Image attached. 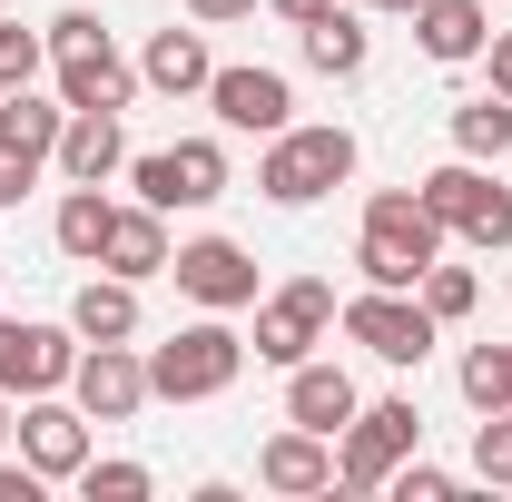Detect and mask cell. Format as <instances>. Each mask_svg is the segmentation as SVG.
<instances>
[{
	"label": "cell",
	"mask_w": 512,
	"mask_h": 502,
	"mask_svg": "<svg viewBox=\"0 0 512 502\" xmlns=\"http://www.w3.org/2000/svg\"><path fill=\"white\" fill-rule=\"evenodd\" d=\"M128 188L148 197L158 217H178V207H217V197H227V148H217V138L138 148V158H128Z\"/></svg>",
	"instance_id": "obj_9"
},
{
	"label": "cell",
	"mask_w": 512,
	"mask_h": 502,
	"mask_svg": "<svg viewBox=\"0 0 512 502\" xmlns=\"http://www.w3.org/2000/svg\"><path fill=\"white\" fill-rule=\"evenodd\" d=\"M138 79H148V89H168V99H207V79H217V60H207V30H148Z\"/></svg>",
	"instance_id": "obj_21"
},
{
	"label": "cell",
	"mask_w": 512,
	"mask_h": 502,
	"mask_svg": "<svg viewBox=\"0 0 512 502\" xmlns=\"http://www.w3.org/2000/svg\"><path fill=\"white\" fill-rule=\"evenodd\" d=\"M296 50H306V69H325V79H365L375 30H365V10H355V0H335L325 20H306V30H296Z\"/></svg>",
	"instance_id": "obj_19"
},
{
	"label": "cell",
	"mask_w": 512,
	"mask_h": 502,
	"mask_svg": "<svg viewBox=\"0 0 512 502\" xmlns=\"http://www.w3.org/2000/svg\"><path fill=\"white\" fill-rule=\"evenodd\" d=\"M0 502H40V463H30V453H20V463L0 453Z\"/></svg>",
	"instance_id": "obj_33"
},
{
	"label": "cell",
	"mask_w": 512,
	"mask_h": 502,
	"mask_svg": "<svg viewBox=\"0 0 512 502\" xmlns=\"http://www.w3.org/2000/svg\"><path fill=\"white\" fill-rule=\"evenodd\" d=\"M69 325H79V345H128V335H138V286L99 266V276L69 296Z\"/></svg>",
	"instance_id": "obj_23"
},
{
	"label": "cell",
	"mask_w": 512,
	"mask_h": 502,
	"mask_svg": "<svg viewBox=\"0 0 512 502\" xmlns=\"http://www.w3.org/2000/svg\"><path fill=\"white\" fill-rule=\"evenodd\" d=\"M453 384H463V404H473V414H503V404H512V345H463Z\"/></svg>",
	"instance_id": "obj_26"
},
{
	"label": "cell",
	"mask_w": 512,
	"mask_h": 502,
	"mask_svg": "<svg viewBox=\"0 0 512 502\" xmlns=\"http://www.w3.org/2000/svg\"><path fill=\"white\" fill-rule=\"evenodd\" d=\"M40 60H50V40H40V30H20V20H0V89H30Z\"/></svg>",
	"instance_id": "obj_30"
},
{
	"label": "cell",
	"mask_w": 512,
	"mask_h": 502,
	"mask_svg": "<svg viewBox=\"0 0 512 502\" xmlns=\"http://www.w3.org/2000/svg\"><path fill=\"white\" fill-rule=\"evenodd\" d=\"M483 69H493V89L512 99V30H493V40H483Z\"/></svg>",
	"instance_id": "obj_35"
},
{
	"label": "cell",
	"mask_w": 512,
	"mask_h": 502,
	"mask_svg": "<svg viewBox=\"0 0 512 502\" xmlns=\"http://www.w3.org/2000/svg\"><path fill=\"white\" fill-rule=\"evenodd\" d=\"M355 178V128H335V119H316V128H276L266 138V158H256V188L276 197V207H316V197H335Z\"/></svg>",
	"instance_id": "obj_3"
},
{
	"label": "cell",
	"mask_w": 512,
	"mask_h": 502,
	"mask_svg": "<svg viewBox=\"0 0 512 502\" xmlns=\"http://www.w3.org/2000/svg\"><path fill=\"white\" fill-rule=\"evenodd\" d=\"M10 443L40 463V483H79V463H89V414H79L69 394H30L20 424H10Z\"/></svg>",
	"instance_id": "obj_14"
},
{
	"label": "cell",
	"mask_w": 512,
	"mask_h": 502,
	"mask_svg": "<svg viewBox=\"0 0 512 502\" xmlns=\"http://www.w3.org/2000/svg\"><path fill=\"white\" fill-rule=\"evenodd\" d=\"M355 10H394V20H414V10H424V0H355Z\"/></svg>",
	"instance_id": "obj_37"
},
{
	"label": "cell",
	"mask_w": 512,
	"mask_h": 502,
	"mask_svg": "<svg viewBox=\"0 0 512 502\" xmlns=\"http://www.w3.org/2000/svg\"><path fill=\"white\" fill-rule=\"evenodd\" d=\"M79 493L89 502H148L158 473H148V463H99V453H89V463H79Z\"/></svg>",
	"instance_id": "obj_28"
},
{
	"label": "cell",
	"mask_w": 512,
	"mask_h": 502,
	"mask_svg": "<svg viewBox=\"0 0 512 502\" xmlns=\"http://www.w3.org/2000/svg\"><path fill=\"white\" fill-rule=\"evenodd\" d=\"M355 375L345 365H325V355H306V365H286V424H306V434H345L355 424Z\"/></svg>",
	"instance_id": "obj_17"
},
{
	"label": "cell",
	"mask_w": 512,
	"mask_h": 502,
	"mask_svg": "<svg viewBox=\"0 0 512 502\" xmlns=\"http://www.w3.org/2000/svg\"><path fill=\"white\" fill-rule=\"evenodd\" d=\"M99 266L109 276H128V286H148V276H168V217L138 197V207H119L109 217V247H99Z\"/></svg>",
	"instance_id": "obj_20"
},
{
	"label": "cell",
	"mask_w": 512,
	"mask_h": 502,
	"mask_svg": "<svg viewBox=\"0 0 512 502\" xmlns=\"http://www.w3.org/2000/svg\"><path fill=\"white\" fill-rule=\"evenodd\" d=\"M60 168L69 188H109L128 168V128H119V109H69V128H60Z\"/></svg>",
	"instance_id": "obj_16"
},
{
	"label": "cell",
	"mask_w": 512,
	"mask_h": 502,
	"mask_svg": "<svg viewBox=\"0 0 512 502\" xmlns=\"http://www.w3.org/2000/svg\"><path fill=\"white\" fill-rule=\"evenodd\" d=\"M434 256H444V217H434L414 188H375L365 197V237H355L365 286H424Z\"/></svg>",
	"instance_id": "obj_2"
},
{
	"label": "cell",
	"mask_w": 512,
	"mask_h": 502,
	"mask_svg": "<svg viewBox=\"0 0 512 502\" xmlns=\"http://www.w3.org/2000/svg\"><path fill=\"white\" fill-rule=\"evenodd\" d=\"M247 375V335L227 325V315L197 306V325H178L158 355H148V394L158 404H207V394H227V384Z\"/></svg>",
	"instance_id": "obj_4"
},
{
	"label": "cell",
	"mask_w": 512,
	"mask_h": 502,
	"mask_svg": "<svg viewBox=\"0 0 512 502\" xmlns=\"http://www.w3.org/2000/svg\"><path fill=\"white\" fill-rule=\"evenodd\" d=\"M414 197L444 217V237H463V247H483V256L512 247V188H493L483 158H444V168H424Z\"/></svg>",
	"instance_id": "obj_5"
},
{
	"label": "cell",
	"mask_w": 512,
	"mask_h": 502,
	"mask_svg": "<svg viewBox=\"0 0 512 502\" xmlns=\"http://www.w3.org/2000/svg\"><path fill=\"white\" fill-rule=\"evenodd\" d=\"M10 424H20V414H10V394H0V443H10Z\"/></svg>",
	"instance_id": "obj_38"
},
{
	"label": "cell",
	"mask_w": 512,
	"mask_h": 502,
	"mask_svg": "<svg viewBox=\"0 0 512 502\" xmlns=\"http://www.w3.org/2000/svg\"><path fill=\"white\" fill-rule=\"evenodd\" d=\"M335 325H345V345H365L375 365H424L434 355V306L414 296V286H365V296H345L335 306Z\"/></svg>",
	"instance_id": "obj_7"
},
{
	"label": "cell",
	"mask_w": 512,
	"mask_h": 502,
	"mask_svg": "<svg viewBox=\"0 0 512 502\" xmlns=\"http://www.w3.org/2000/svg\"><path fill=\"white\" fill-rule=\"evenodd\" d=\"M453 158H483V168L512 158V99H503V89H483V99L453 109Z\"/></svg>",
	"instance_id": "obj_24"
},
{
	"label": "cell",
	"mask_w": 512,
	"mask_h": 502,
	"mask_svg": "<svg viewBox=\"0 0 512 502\" xmlns=\"http://www.w3.org/2000/svg\"><path fill=\"white\" fill-rule=\"evenodd\" d=\"M424 443V414L414 394H384V404H355V424L335 434V493H384L394 463Z\"/></svg>",
	"instance_id": "obj_6"
},
{
	"label": "cell",
	"mask_w": 512,
	"mask_h": 502,
	"mask_svg": "<svg viewBox=\"0 0 512 502\" xmlns=\"http://www.w3.org/2000/svg\"><path fill=\"white\" fill-rule=\"evenodd\" d=\"M414 40H424L434 69H473L483 40H493V0H424L414 10Z\"/></svg>",
	"instance_id": "obj_18"
},
{
	"label": "cell",
	"mask_w": 512,
	"mask_h": 502,
	"mask_svg": "<svg viewBox=\"0 0 512 502\" xmlns=\"http://www.w3.org/2000/svg\"><path fill=\"white\" fill-rule=\"evenodd\" d=\"M325 325H335V286H325V276H286V286L256 296V335L247 345H256V365L286 375V365H306L325 345Z\"/></svg>",
	"instance_id": "obj_8"
},
{
	"label": "cell",
	"mask_w": 512,
	"mask_h": 502,
	"mask_svg": "<svg viewBox=\"0 0 512 502\" xmlns=\"http://www.w3.org/2000/svg\"><path fill=\"white\" fill-rule=\"evenodd\" d=\"M266 10H276L286 30H306V20H325V10H335V0H266Z\"/></svg>",
	"instance_id": "obj_36"
},
{
	"label": "cell",
	"mask_w": 512,
	"mask_h": 502,
	"mask_svg": "<svg viewBox=\"0 0 512 502\" xmlns=\"http://www.w3.org/2000/svg\"><path fill=\"white\" fill-rule=\"evenodd\" d=\"M109 217H119V207H109L99 188H69V197H60L50 237H60V256H69V266H99V247H109Z\"/></svg>",
	"instance_id": "obj_25"
},
{
	"label": "cell",
	"mask_w": 512,
	"mask_h": 502,
	"mask_svg": "<svg viewBox=\"0 0 512 502\" xmlns=\"http://www.w3.org/2000/svg\"><path fill=\"white\" fill-rule=\"evenodd\" d=\"M207 109H217V128H237V138H276V128L296 119V89H286V69L237 60V69L207 79Z\"/></svg>",
	"instance_id": "obj_13"
},
{
	"label": "cell",
	"mask_w": 512,
	"mask_h": 502,
	"mask_svg": "<svg viewBox=\"0 0 512 502\" xmlns=\"http://www.w3.org/2000/svg\"><path fill=\"white\" fill-rule=\"evenodd\" d=\"M473 483H493V493H512V404L473 424Z\"/></svg>",
	"instance_id": "obj_29"
},
{
	"label": "cell",
	"mask_w": 512,
	"mask_h": 502,
	"mask_svg": "<svg viewBox=\"0 0 512 502\" xmlns=\"http://www.w3.org/2000/svg\"><path fill=\"white\" fill-rule=\"evenodd\" d=\"M40 40H50V69H60V99H69V109H119V119H128V99L148 89V79L119 60V40H109L99 10H60Z\"/></svg>",
	"instance_id": "obj_1"
},
{
	"label": "cell",
	"mask_w": 512,
	"mask_h": 502,
	"mask_svg": "<svg viewBox=\"0 0 512 502\" xmlns=\"http://www.w3.org/2000/svg\"><path fill=\"white\" fill-rule=\"evenodd\" d=\"M168 276H178V296L207 315H237L256 306V256L237 237H188V247H168Z\"/></svg>",
	"instance_id": "obj_11"
},
{
	"label": "cell",
	"mask_w": 512,
	"mask_h": 502,
	"mask_svg": "<svg viewBox=\"0 0 512 502\" xmlns=\"http://www.w3.org/2000/svg\"><path fill=\"white\" fill-rule=\"evenodd\" d=\"M256 483H266V493H286V502L335 493V434H306V424L266 434V443H256Z\"/></svg>",
	"instance_id": "obj_15"
},
{
	"label": "cell",
	"mask_w": 512,
	"mask_h": 502,
	"mask_svg": "<svg viewBox=\"0 0 512 502\" xmlns=\"http://www.w3.org/2000/svg\"><path fill=\"white\" fill-rule=\"evenodd\" d=\"M414 296L434 306V325H463V315L483 306V286H473V266H444V256L424 266V286H414Z\"/></svg>",
	"instance_id": "obj_27"
},
{
	"label": "cell",
	"mask_w": 512,
	"mask_h": 502,
	"mask_svg": "<svg viewBox=\"0 0 512 502\" xmlns=\"http://www.w3.org/2000/svg\"><path fill=\"white\" fill-rule=\"evenodd\" d=\"M40 188V168H30V158H20V148H0V207H20V197Z\"/></svg>",
	"instance_id": "obj_32"
},
{
	"label": "cell",
	"mask_w": 512,
	"mask_h": 502,
	"mask_svg": "<svg viewBox=\"0 0 512 502\" xmlns=\"http://www.w3.org/2000/svg\"><path fill=\"white\" fill-rule=\"evenodd\" d=\"M79 365V325H40V315H0V394H69Z\"/></svg>",
	"instance_id": "obj_10"
},
{
	"label": "cell",
	"mask_w": 512,
	"mask_h": 502,
	"mask_svg": "<svg viewBox=\"0 0 512 502\" xmlns=\"http://www.w3.org/2000/svg\"><path fill=\"white\" fill-rule=\"evenodd\" d=\"M384 493H394V502H453V493H463V473H444V463H414V453H404Z\"/></svg>",
	"instance_id": "obj_31"
},
{
	"label": "cell",
	"mask_w": 512,
	"mask_h": 502,
	"mask_svg": "<svg viewBox=\"0 0 512 502\" xmlns=\"http://www.w3.org/2000/svg\"><path fill=\"white\" fill-rule=\"evenodd\" d=\"M60 128H69V99H40V89H0V148H20L30 168L60 158Z\"/></svg>",
	"instance_id": "obj_22"
},
{
	"label": "cell",
	"mask_w": 512,
	"mask_h": 502,
	"mask_svg": "<svg viewBox=\"0 0 512 502\" xmlns=\"http://www.w3.org/2000/svg\"><path fill=\"white\" fill-rule=\"evenodd\" d=\"M69 404H79L89 424H128L138 404H158V394H148V355H138V345H79Z\"/></svg>",
	"instance_id": "obj_12"
},
{
	"label": "cell",
	"mask_w": 512,
	"mask_h": 502,
	"mask_svg": "<svg viewBox=\"0 0 512 502\" xmlns=\"http://www.w3.org/2000/svg\"><path fill=\"white\" fill-rule=\"evenodd\" d=\"M247 10H256V0H188L197 30H227V20H247Z\"/></svg>",
	"instance_id": "obj_34"
}]
</instances>
